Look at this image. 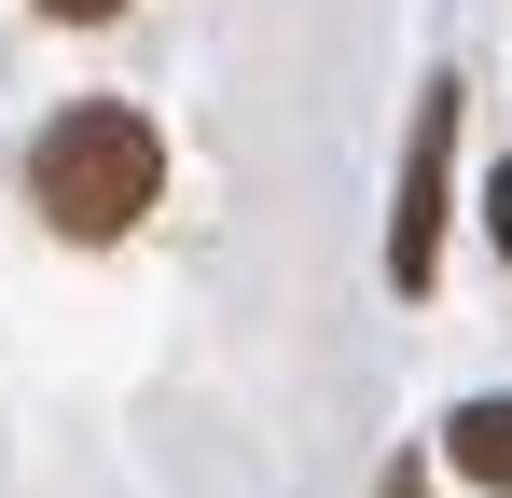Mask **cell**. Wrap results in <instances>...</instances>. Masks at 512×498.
I'll list each match as a JSON object with an SVG mask.
<instances>
[{"label":"cell","mask_w":512,"mask_h":498,"mask_svg":"<svg viewBox=\"0 0 512 498\" xmlns=\"http://www.w3.org/2000/svg\"><path fill=\"white\" fill-rule=\"evenodd\" d=\"M42 14H56V28H97V14H125V0H42Z\"/></svg>","instance_id":"5b68a950"},{"label":"cell","mask_w":512,"mask_h":498,"mask_svg":"<svg viewBox=\"0 0 512 498\" xmlns=\"http://www.w3.org/2000/svg\"><path fill=\"white\" fill-rule=\"evenodd\" d=\"M153 194H167V139H153V111H125V97H70V111L28 139V208L70 249H111Z\"/></svg>","instance_id":"6da1fadb"},{"label":"cell","mask_w":512,"mask_h":498,"mask_svg":"<svg viewBox=\"0 0 512 498\" xmlns=\"http://www.w3.org/2000/svg\"><path fill=\"white\" fill-rule=\"evenodd\" d=\"M443 153H457V83L416 97V153H402V208H388V277L402 291H429V263H443Z\"/></svg>","instance_id":"7a4b0ae2"},{"label":"cell","mask_w":512,"mask_h":498,"mask_svg":"<svg viewBox=\"0 0 512 498\" xmlns=\"http://www.w3.org/2000/svg\"><path fill=\"white\" fill-rule=\"evenodd\" d=\"M443 457H457V485L512 498V388H485V402H457V429H443Z\"/></svg>","instance_id":"3957f363"},{"label":"cell","mask_w":512,"mask_h":498,"mask_svg":"<svg viewBox=\"0 0 512 498\" xmlns=\"http://www.w3.org/2000/svg\"><path fill=\"white\" fill-rule=\"evenodd\" d=\"M485 236H499V263H512V166L485 180Z\"/></svg>","instance_id":"277c9868"}]
</instances>
